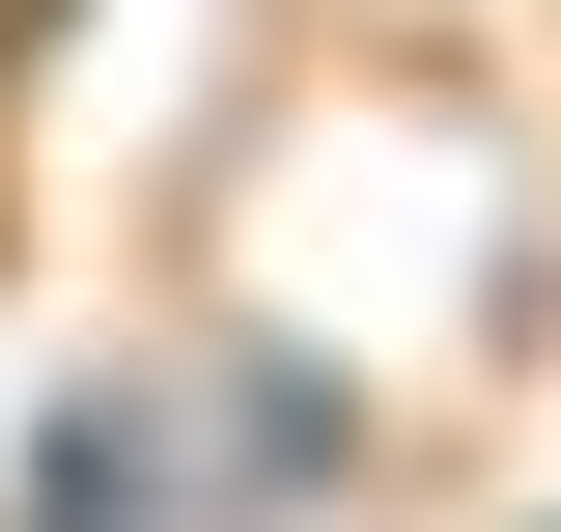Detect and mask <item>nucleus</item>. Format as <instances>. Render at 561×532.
Instances as JSON below:
<instances>
[{
  "mask_svg": "<svg viewBox=\"0 0 561 532\" xmlns=\"http://www.w3.org/2000/svg\"><path fill=\"white\" fill-rule=\"evenodd\" d=\"M28 532H169V420H140V393H84L57 449H28Z\"/></svg>",
  "mask_w": 561,
  "mask_h": 532,
  "instance_id": "nucleus-1",
  "label": "nucleus"
}]
</instances>
